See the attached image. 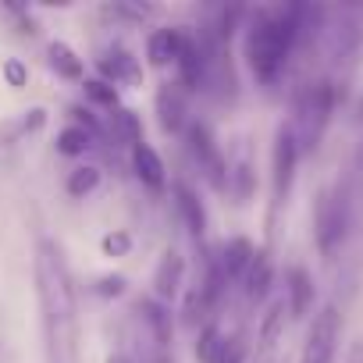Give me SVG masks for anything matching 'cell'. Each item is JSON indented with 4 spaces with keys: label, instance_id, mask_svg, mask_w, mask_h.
Segmentation results:
<instances>
[{
    "label": "cell",
    "instance_id": "1",
    "mask_svg": "<svg viewBox=\"0 0 363 363\" xmlns=\"http://www.w3.org/2000/svg\"><path fill=\"white\" fill-rule=\"evenodd\" d=\"M33 274H36L47 363H79V342H82L79 292H75V278H72L68 257L57 239H50V235L36 239Z\"/></svg>",
    "mask_w": 363,
    "mask_h": 363
},
{
    "label": "cell",
    "instance_id": "2",
    "mask_svg": "<svg viewBox=\"0 0 363 363\" xmlns=\"http://www.w3.org/2000/svg\"><path fill=\"white\" fill-rule=\"evenodd\" d=\"M310 18L317 22V11L306 4H289L281 11H257L250 18L242 33V57L260 86H271L285 72L289 54L310 33Z\"/></svg>",
    "mask_w": 363,
    "mask_h": 363
},
{
    "label": "cell",
    "instance_id": "3",
    "mask_svg": "<svg viewBox=\"0 0 363 363\" xmlns=\"http://www.w3.org/2000/svg\"><path fill=\"white\" fill-rule=\"evenodd\" d=\"M335 111V89L328 82H313L306 86L299 96H296V118L289 121L292 132H296V143H299V153L313 150L328 128V118Z\"/></svg>",
    "mask_w": 363,
    "mask_h": 363
},
{
    "label": "cell",
    "instance_id": "4",
    "mask_svg": "<svg viewBox=\"0 0 363 363\" xmlns=\"http://www.w3.org/2000/svg\"><path fill=\"white\" fill-rule=\"evenodd\" d=\"M349 232V203L338 189H320L313 200V239L324 257H331Z\"/></svg>",
    "mask_w": 363,
    "mask_h": 363
},
{
    "label": "cell",
    "instance_id": "5",
    "mask_svg": "<svg viewBox=\"0 0 363 363\" xmlns=\"http://www.w3.org/2000/svg\"><path fill=\"white\" fill-rule=\"evenodd\" d=\"M186 146H189V157H193L196 171L207 178V186L214 193H228V160H225L221 146L214 143V135H211V128L203 121H189Z\"/></svg>",
    "mask_w": 363,
    "mask_h": 363
},
{
    "label": "cell",
    "instance_id": "6",
    "mask_svg": "<svg viewBox=\"0 0 363 363\" xmlns=\"http://www.w3.org/2000/svg\"><path fill=\"white\" fill-rule=\"evenodd\" d=\"M296 164H299L296 132H292V125H278L274 146H271V196H274V207L289 203L292 182H296Z\"/></svg>",
    "mask_w": 363,
    "mask_h": 363
},
{
    "label": "cell",
    "instance_id": "7",
    "mask_svg": "<svg viewBox=\"0 0 363 363\" xmlns=\"http://www.w3.org/2000/svg\"><path fill=\"white\" fill-rule=\"evenodd\" d=\"M338 335H342V313L338 306H320L310 320L306 342H303V356L299 363H335L338 352Z\"/></svg>",
    "mask_w": 363,
    "mask_h": 363
},
{
    "label": "cell",
    "instance_id": "8",
    "mask_svg": "<svg viewBox=\"0 0 363 363\" xmlns=\"http://www.w3.org/2000/svg\"><path fill=\"white\" fill-rule=\"evenodd\" d=\"M186 29L182 26H164V29H153L150 36H146V61L153 65V68H171V65H178V57H182V47H186Z\"/></svg>",
    "mask_w": 363,
    "mask_h": 363
},
{
    "label": "cell",
    "instance_id": "9",
    "mask_svg": "<svg viewBox=\"0 0 363 363\" xmlns=\"http://www.w3.org/2000/svg\"><path fill=\"white\" fill-rule=\"evenodd\" d=\"M253 257H257V246H253L246 235L228 239V242L221 246V253H218V271H221L225 285H242V278H246Z\"/></svg>",
    "mask_w": 363,
    "mask_h": 363
},
{
    "label": "cell",
    "instance_id": "10",
    "mask_svg": "<svg viewBox=\"0 0 363 363\" xmlns=\"http://www.w3.org/2000/svg\"><path fill=\"white\" fill-rule=\"evenodd\" d=\"M171 196H174V211H178L182 225L189 228V235H193L196 242H203V235H207V211H203L200 193H196L193 186H186V182H174Z\"/></svg>",
    "mask_w": 363,
    "mask_h": 363
},
{
    "label": "cell",
    "instance_id": "11",
    "mask_svg": "<svg viewBox=\"0 0 363 363\" xmlns=\"http://www.w3.org/2000/svg\"><path fill=\"white\" fill-rule=\"evenodd\" d=\"M313 296H317V289H313L310 271L299 267V264H292V267L285 271V306H289V317H292V320L310 317V310H313Z\"/></svg>",
    "mask_w": 363,
    "mask_h": 363
},
{
    "label": "cell",
    "instance_id": "12",
    "mask_svg": "<svg viewBox=\"0 0 363 363\" xmlns=\"http://www.w3.org/2000/svg\"><path fill=\"white\" fill-rule=\"evenodd\" d=\"M157 121L164 135H186L189 118H186V96H182L178 86H160L157 89Z\"/></svg>",
    "mask_w": 363,
    "mask_h": 363
},
{
    "label": "cell",
    "instance_id": "13",
    "mask_svg": "<svg viewBox=\"0 0 363 363\" xmlns=\"http://www.w3.org/2000/svg\"><path fill=\"white\" fill-rule=\"evenodd\" d=\"M182 278H186V260L178 250H164L153 271V296L157 303H171L182 292Z\"/></svg>",
    "mask_w": 363,
    "mask_h": 363
},
{
    "label": "cell",
    "instance_id": "14",
    "mask_svg": "<svg viewBox=\"0 0 363 363\" xmlns=\"http://www.w3.org/2000/svg\"><path fill=\"white\" fill-rule=\"evenodd\" d=\"M128 160H132V171H135V178L143 182L146 189H153V193H160L164 186H167V167H164V157L143 139L139 146H132L128 150Z\"/></svg>",
    "mask_w": 363,
    "mask_h": 363
},
{
    "label": "cell",
    "instance_id": "15",
    "mask_svg": "<svg viewBox=\"0 0 363 363\" xmlns=\"http://www.w3.org/2000/svg\"><path fill=\"white\" fill-rule=\"evenodd\" d=\"M104 135H111L118 146H139L143 143V118L132 111V107H118L107 114V125H104Z\"/></svg>",
    "mask_w": 363,
    "mask_h": 363
},
{
    "label": "cell",
    "instance_id": "16",
    "mask_svg": "<svg viewBox=\"0 0 363 363\" xmlns=\"http://www.w3.org/2000/svg\"><path fill=\"white\" fill-rule=\"evenodd\" d=\"M271 285H274L271 253H267V250H257V257H253V264H250V271H246V278H242V292H246L250 303H264L267 292H271Z\"/></svg>",
    "mask_w": 363,
    "mask_h": 363
},
{
    "label": "cell",
    "instance_id": "17",
    "mask_svg": "<svg viewBox=\"0 0 363 363\" xmlns=\"http://www.w3.org/2000/svg\"><path fill=\"white\" fill-rule=\"evenodd\" d=\"M285 324H289V306H285V299H274V303L264 310L260 328H257V342H260V349H264V352H271V349L281 342Z\"/></svg>",
    "mask_w": 363,
    "mask_h": 363
},
{
    "label": "cell",
    "instance_id": "18",
    "mask_svg": "<svg viewBox=\"0 0 363 363\" xmlns=\"http://www.w3.org/2000/svg\"><path fill=\"white\" fill-rule=\"evenodd\" d=\"M47 61H50V68L57 72V79H68V82H82V79H86L82 57H79L68 43H61V40H54V43L47 47Z\"/></svg>",
    "mask_w": 363,
    "mask_h": 363
},
{
    "label": "cell",
    "instance_id": "19",
    "mask_svg": "<svg viewBox=\"0 0 363 363\" xmlns=\"http://www.w3.org/2000/svg\"><path fill=\"white\" fill-rule=\"evenodd\" d=\"M139 313H143V320H146V328H150V335H153V342L160 345V349H167L171 345V310L164 306V303H157V299H143L139 303Z\"/></svg>",
    "mask_w": 363,
    "mask_h": 363
},
{
    "label": "cell",
    "instance_id": "20",
    "mask_svg": "<svg viewBox=\"0 0 363 363\" xmlns=\"http://www.w3.org/2000/svg\"><path fill=\"white\" fill-rule=\"evenodd\" d=\"M100 167H93V164H79V167H72L68 171V182H65V193L72 196V200H86L89 193H96L100 189Z\"/></svg>",
    "mask_w": 363,
    "mask_h": 363
},
{
    "label": "cell",
    "instance_id": "21",
    "mask_svg": "<svg viewBox=\"0 0 363 363\" xmlns=\"http://www.w3.org/2000/svg\"><path fill=\"white\" fill-rule=\"evenodd\" d=\"M82 93H86V100L93 107H104V111H118L121 107V93L107 79H82Z\"/></svg>",
    "mask_w": 363,
    "mask_h": 363
},
{
    "label": "cell",
    "instance_id": "22",
    "mask_svg": "<svg viewBox=\"0 0 363 363\" xmlns=\"http://www.w3.org/2000/svg\"><path fill=\"white\" fill-rule=\"evenodd\" d=\"M93 135L86 132V128H79V125H68V128H61L57 132V153L61 157H86L89 150H93Z\"/></svg>",
    "mask_w": 363,
    "mask_h": 363
},
{
    "label": "cell",
    "instance_id": "23",
    "mask_svg": "<svg viewBox=\"0 0 363 363\" xmlns=\"http://www.w3.org/2000/svg\"><path fill=\"white\" fill-rule=\"evenodd\" d=\"M211 310H214V303H211V296L196 285L189 296H186V310H182V324L186 328H207V317H211Z\"/></svg>",
    "mask_w": 363,
    "mask_h": 363
},
{
    "label": "cell",
    "instance_id": "24",
    "mask_svg": "<svg viewBox=\"0 0 363 363\" xmlns=\"http://www.w3.org/2000/svg\"><path fill=\"white\" fill-rule=\"evenodd\" d=\"M225 331L218 328V324H207V328H200V335H196V359L200 363H218V356H221V349H225Z\"/></svg>",
    "mask_w": 363,
    "mask_h": 363
},
{
    "label": "cell",
    "instance_id": "25",
    "mask_svg": "<svg viewBox=\"0 0 363 363\" xmlns=\"http://www.w3.org/2000/svg\"><path fill=\"white\" fill-rule=\"evenodd\" d=\"M228 193H235L239 203H246L257 193V178H253V167L246 160H239L235 167H228Z\"/></svg>",
    "mask_w": 363,
    "mask_h": 363
},
{
    "label": "cell",
    "instance_id": "26",
    "mask_svg": "<svg viewBox=\"0 0 363 363\" xmlns=\"http://www.w3.org/2000/svg\"><path fill=\"white\" fill-rule=\"evenodd\" d=\"M47 125V111L43 107H33V111H26L8 132H4V139H22V135H33V132H40Z\"/></svg>",
    "mask_w": 363,
    "mask_h": 363
},
{
    "label": "cell",
    "instance_id": "27",
    "mask_svg": "<svg viewBox=\"0 0 363 363\" xmlns=\"http://www.w3.org/2000/svg\"><path fill=\"white\" fill-rule=\"evenodd\" d=\"M100 250H104V257H111V260L128 257V253H132V235H128L125 228H114V232H107V235L100 239Z\"/></svg>",
    "mask_w": 363,
    "mask_h": 363
},
{
    "label": "cell",
    "instance_id": "28",
    "mask_svg": "<svg viewBox=\"0 0 363 363\" xmlns=\"http://www.w3.org/2000/svg\"><path fill=\"white\" fill-rule=\"evenodd\" d=\"M68 118H72V125L86 128L93 139H104V125H100V118H96L86 104H72V107H68Z\"/></svg>",
    "mask_w": 363,
    "mask_h": 363
},
{
    "label": "cell",
    "instance_id": "29",
    "mask_svg": "<svg viewBox=\"0 0 363 363\" xmlns=\"http://www.w3.org/2000/svg\"><path fill=\"white\" fill-rule=\"evenodd\" d=\"M0 75H4V82H8L11 89L29 86V68H26V61H18V57H8L4 65H0Z\"/></svg>",
    "mask_w": 363,
    "mask_h": 363
},
{
    "label": "cell",
    "instance_id": "30",
    "mask_svg": "<svg viewBox=\"0 0 363 363\" xmlns=\"http://www.w3.org/2000/svg\"><path fill=\"white\" fill-rule=\"evenodd\" d=\"M218 363H246V345H242V338H225V349H221Z\"/></svg>",
    "mask_w": 363,
    "mask_h": 363
},
{
    "label": "cell",
    "instance_id": "31",
    "mask_svg": "<svg viewBox=\"0 0 363 363\" xmlns=\"http://www.w3.org/2000/svg\"><path fill=\"white\" fill-rule=\"evenodd\" d=\"M96 292H100V296H121V292H125V278H121V274H104V278L96 281Z\"/></svg>",
    "mask_w": 363,
    "mask_h": 363
}]
</instances>
